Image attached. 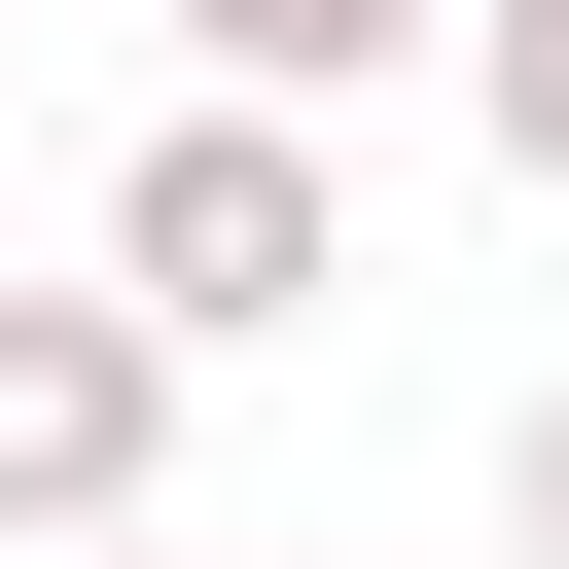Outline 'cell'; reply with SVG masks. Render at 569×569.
<instances>
[{"instance_id":"5b68a950","label":"cell","mask_w":569,"mask_h":569,"mask_svg":"<svg viewBox=\"0 0 569 569\" xmlns=\"http://www.w3.org/2000/svg\"><path fill=\"white\" fill-rule=\"evenodd\" d=\"M498 533H533V569H569V391H533V427H498Z\"/></svg>"},{"instance_id":"3957f363","label":"cell","mask_w":569,"mask_h":569,"mask_svg":"<svg viewBox=\"0 0 569 569\" xmlns=\"http://www.w3.org/2000/svg\"><path fill=\"white\" fill-rule=\"evenodd\" d=\"M178 36H213V71H249V107H356V71H427V36H462V0H178Z\"/></svg>"},{"instance_id":"8992f818","label":"cell","mask_w":569,"mask_h":569,"mask_svg":"<svg viewBox=\"0 0 569 569\" xmlns=\"http://www.w3.org/2000/svg\"><path fill=\"white\" fill-rule=\"evenodd\" d=\"M71 569H178V533H71Z\"/></svg>"},{"instance_id":"277c9868","label":"cell","mask_w":569,"mask_h":569,"mask_svg":"<svg viewBox=\"0 0 569 569\" xmlns=\"http://www.w3.org/2000/svg\"><path fill=\"white\" fill-rule=\"evenodd\" d=\"M462 142H498V178L569 213V0H462Z\"/></svg>"},{"instance_id":"7a4b0ae2","label":"cell","mask_w":569,"mask_h":569,"mask_svg":"<svg viewBox=\"0 0 569 569\" xmlns=\"http://www.w3.org/2000/svg\"><path fill=\"white\" fill-rule=\"evenodd\" d=\"M142 462H178V320L71 249V284H0V569H71V533H142Z\"/></svg>"},{"instance_id":"6da1fadb","label":"cell","mask_w":569,"mask_h":569,"mask_svg":"<svg viewBox=\"0 0 569 569\" xmlns=\"http://www.w3.org/2000/svg\"><path fill=\"white\" fill-rule=\"evenodd\" d=\"M107 284H142L178 356H284V320L356 284V178H320V107H249V71H213V107L107 178Z\"/></svg>"}]
</instances>
